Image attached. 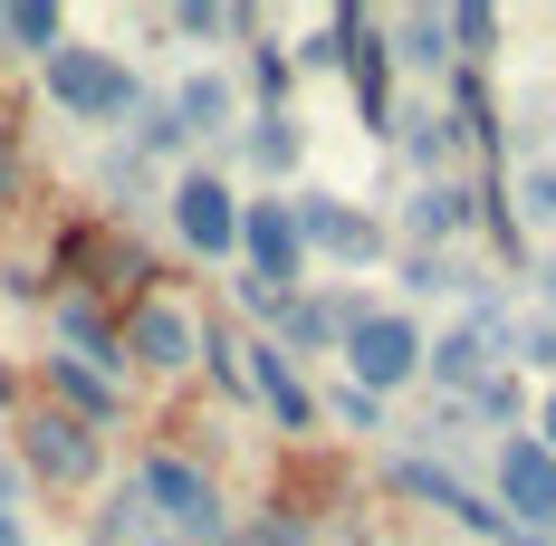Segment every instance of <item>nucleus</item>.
<instances>
[{
	"label": "nucleus",
	"mask_w": 556,
	"mask_h": 546,
	"mask_svg": "<svg viewBox=\"0 0 556 546\" xmlns=\"http://www.w3.org/2000/svg\"><path fill=\"white\" fill-rule=\"evenodd\" d=\"M135 498H144L154 537H173V546H222L230 537V508L212 490V470L182 460V450H144L135 460Z\"/></svg>",
	"instance_id": "nucleus-1"
},
{
	"label": "nucleus",
	"mask_w": 556,
	"mask_h": 546,
	"mask_svg": "<svg viewBox=\"0 0 556 546\" xmlns=\"http://www.w3.org/2000/svg\"><path fill=\"white\" fill-rule=\"evenodd\" d=\"M39 77H49V106L67 115V125H125V115L144 106V77L115 49H77V39H67Z\"/></svg>",
	"instance_id": "nucleus-2"
},
{
	"label": "nucleus",
	"mask_w": 556,
	"mask_h": 546,
	"mask_svg": "<svg viewBox=\"0 0 556 546\" xmlns=\"http://www.w3.org/2000/svg\"><path fill=\"white\" fill-rule=\"evenodd\" d=\"M508 335H518V327H508V307H500V297H490V288H480L460 327L422 335V374L442 383L451 403H470V393H480V383H490V374H508Z\"/></svg>",
	"instance_id": "nucleus-3"
},
{
	"label": "nucleus",
	"mask_w": 556,
	"mask_h": 546,
	"mask_svg": "<svg viewBox=\"0 0 556 546\" xmlns=\"http://www.w3.org/2000/svg\"><path fill=\"white\" fill-rule=\"evenodd\" d=\"M336 365H345V383L355 393H403V383H422V327H413V307H365L355 327H345V345H336Z\"/></svg>",
	"instance_id": "nucleus-4"
},
{
	"label": "nucleus",
	"mask_w": 556,
	"mask_h": 546,
	"mask_svg": "<svg viewBox=\"0 0 556 546\" xmlns=\"http://www.w3.org/2000/svg\"><path fill=\"white\" fill-rule=\"evenodd\" d=\"M29 480H49V490H87L97 470H106V432H87V422H67L58 403H20V450H10Z\"/></svg>",
	"instance_id": "nucleus-5"
},
{
	"label": "nucleus",
	"mask_w": 556,
	"mask_h": 546,
	"mask_svg": "<svg viewBox=\"0 0 556 546\" xmlns=\"http://www.w3.org/2000/svg\"><path fill=\"white\" fill-rule=\"evenodd\" d=\"M164 212H173V240L192 259H240V192H230V173L182 164L173 192H164Z\"/></svg>",
	"instance_id": "nucleus-6"
},
{
	"label": "nucleus",
	"mask_w": 556,
	"mask_h": 546,
	"mask_svg": "<svg viewBox=\"0 0 556 546\" xmlns=\"http://www.w3.org/2000/svg\"><path fill=\"white\" fill-rule=\"evenodd\" d=\"M327 29H336V67H345V87H355V115L375 125V135H393V49H384V20L375 10H327Z\"/></svg>",
	"instance_id": "nucleus-7"
},
{
	"label": "nucleus",
	"mask_w": 556,
	"mask_h": 546,
	"mask_svg": "<svg viewBox=\"0 0 556 546\" xmlns=\"http://www.w3.org/2000/svg\"><path fill=\"white\" fill-rule=\"evenodd\" d=\"M288 212H298L307 259H336V269H375V259H384V220L355 212V202H336V192H288Z\"/></svg>",
	"instance_id": "nucleus-8"
},
{
	"label": "nucleus",
	"mask_w": 556,
	"mask_h": 546,
	"mask_svg": "<svg viewBox=\"0 0 556 546\" xmlns=\"http://www.w3.org/2000/svg\"><path fill=\"white\" fill-rule=\"evenodd\" d=\"M500 518L556 537V450L538 432H500Z\"/></svg>",
	"instance_id": "nucleus-9"
},
{
	"label": "nucleus",
	"mask_w": 556,
	"mask_h": 546,
	"mask_svg": "<svg viewBox=\"0 0 556 546\" xmlns=\"http://www.w3.org/2000/svg\"><path fill=\"white\" fill-rule=\"evenodd\" d=\"M240 269L269 278V288H307V240H298V212L278 202V192H260V202H240Z\"/></svg>",
	"instance_id": "nucleus-10"
},
{
	"label": "nucleus",
	"mask_w": 556,
	"mask_h": 546,
	"mask_svg": "<svg viewBox=\"0 0 556 546\" xmlns=\"http://www.w3.org/2000/svg\"><path fill=\"white\" fill-rule=\"evenodd\" d=\"M125 365H144V374H192L202 365V327H192V307H173V297H135V317H125Z\"/></svg>",
	"instance_id": "nucleus-11"
},
{
	"label": "nucleus",
	"mask_w": 556,
	"mask_h": 546,
	"mask_svg": "<svg viewBox=\"0 0 556 546\" xmlns=\"http://www.w3.org/2000/svg\"><path fill=\"white\" fill-rule=\"evenodd\" d=\"M355 317H365V297H355V288H298V297H288V317H278V335H269V345L288 355V365H298V355H336Z\"/></svg>",
	"instance_id": "nucleus-12"
},
{
	"label": "nucleus",
	"mask_w": 556,
	"mask_h": 546,
	"mask_svg": "<svg viewBox=\"0 0 556 546\" xmlns=\"http://www.w3.org/2000/svg\"><path fill=\"white\" fill-rule=\"evenodd\" d=\"M240 383H250V403L269 412L278 432H317V393H307V374L278 355L269 335H250V345H240Z\"/></svg>",
	"instance_id": "nucleus-13"
},
{
	"label": "nucleus",
	"mask_w": 556,
	"mask_h": 546,
	"mask_svg": "<svg viewBox=\"0 0 556 546\" xmlns=\"http://www.w3.org/2000/svg\"><path fill=\"white\" fill-rule=\"evenodd\" d=\"M49 327H58V355H77V365H97V374H125V335H115V317L97 307V297H77V288H58L49 297Z\"/></svg>",
	"instance_id": "nucleus-14"
},
{
	"label": "nucleus",
	"mask_w": 556,
	"mask_h": 546,
	"mask_svg": "<svg viewBox=\"0 0 556 546\" xmlns=\"http://www.w3.org/2000/svg\"><path fill=\"white\" fill-rule=\"evenodd\" d=\"M49 403L67 422H87V432H115L125 422V383H106L97 365H77V355H49Z\"/></svg>",
	"instance_id": "nucleus-15"
},
{
	"label": "nucleus",
	"mask_w": 556,
	"mask_h": 546,
	"mask_svg": "<svg viewBox=\"0 0 556 546\" xmlns=\"http://www.w3.org/2000/svg\"><path fill=\"white\" fill-rule=\"evenodd\" d=\"M173 125H182V135H230V125H240V87H230L222 67H192V77H173Z\"/></svg>",
	"instance_id": "nucleus-16"
},
{
	"label": "nucleus",
	"mask_w": 556,
	"mask_h": 546,
	"mask_svg": "<svg viewBox=\"0 0 556 546\" xmlns=\"http://www.w3.org/2000/svg\"><path fill=\"white\" fill-rule=\"evenodd\" d=\"M403 230H413V250H442L470 230V182H413V202H403Z\"/></svg>",
	"instance_id": "nucleus-17"
},
{
	"label": "nucleus",
	"mask_w": 556,
	"mask_h": 546,
	"mask_svg": "<svg viewBox=\"0 0 556 546\" xmlns=\"http://www.w3.org/2000/svg\"><path fill=\"white\" fill-rule=\"evenodd\" d=\"M240 164L260 173V182H288V173L307 164V125L298 115H250L240 125Z\"/></svg>",
	"instance_id": "nucleus-18"
},
{
	"label": "nucleus",
	"mask_w": 556,
	"mask_h": 546,
	"mask_svg": "<svg viewBox=\"0 0 556 546\" xmlns=\"http://www.w3.org/2000/svg\"><path fill=\"white\" fill-rule=\"evenodd\" d=\"M0 49L49 67V58L67 49V10H58V0H0Z\"/></svg>",
	"instance_id": "nucleus-19"
},
{
	"label": "nucleus",
	"mask_w": 556,
	"mask_h": 546,
	"mask_svg": "<svg viewBox=\"0 0 556 546\" xmlns=\"http://www.w3.org/2000/svg\"><path fill=\"white\" fill-rule=\"evenodd\" d=\"M393 144H403L413 182H442V164L460 154V135H451V115H442V106H413V115H393Z\"/></svg>",
	"instance_id": "nucleus-20"
},
{
	"label": "nucleus",
	"mask_w": 556,
	"mask_h": 546,
	"mask_svg": "<svg viewBox=\"0 0 556 546\" xmlns=\"http://www.w3.org/2000/svg\"><path fill=\"white\" fill-rule=\"evenodd\" d=\"M384 49L403 58V67H451V29H442V10H403L384 29Z\"/></svg>",
	"instance_id": "nucleus-21"
},
{
	"label": "nucleus",
	"mask_w": 556,
	"mask_h": 546,
	"mask_svg": "<svg viewBox=\"0 0 556 546\" xmlns=\"http://www.w3.org/2000/svg\"><path fill=\"white\" fill-rule=\"evenodd\" d=\"M403 288L413 297H480V278L460 269L451 250H403Z\"/></svg>",
	"instance_id": "nucleus-22"
},
{
	"label": "nucleus",
	"mask_w": 556,
	"mask_h": 546,
	"mask_svg": "<svg viewBox=\"0 0 556 546\" xmlns=\"http://www.w3.org/2000/svg\"><path fill=\"white\" fill-rule=\"evenodd\" d=\"M288 87H298V58L278 39H250V97H260V115H288Z\"/></svg>",
	"instance_id": "nucleus-23"
},
{
	"label": "nucleus",
	"mask_w": 556,
	"mask_h": 546,
	"mask_svg": "<svg viewBox=\"0 0 556 546\" xmlns=\"http://www.w3.org/2000/svg\"><path fill=\"white\" fill-rule=\"evenodd\" d=\"M442 29H451V58H460V67H480V58L500 49V10H490V0H460V10H442Z\"/></svg>",
	"instance_id": "nucleus-24"
},
{
	"label": "nucleus",
	"mask_w": 556,
	"mask_h": 546,
	"mask_svg": "<svg viewBox=\"0 0 556 546\" xmlns=\"http://www.w3.org/2000/svg\"><path fill=\"white\" fill-rule=\"evenodd\" d=\"M125 125H135V164H173V154L192 144V135L173 125V106H164V97H144V106L125 115Z\"/></svg>",
	"instance_id": "nucleus-25"
},
{
	"label": "nucleus",
	"mask_w": 556,
	"mask_h": 546,
	"mask_svg": "<svg viewBox=\"0 0 556 546\" xmlns=\"http://www.w3.org/2000/svg\"><path fill=\"white\" fill-rule=\"evenodd\" d=\"M144 537H154V518H144V498H135V480H125V490L97 508V546H144Z\"/></svg>",
	"instance_id": "nucleus-26"
},
{
	"label": "nucleus",
	"mask_w": 556,
	"mask_h": 546,
	"mask_svg": "<svg viewBox=\"0 0 556 546\" xmlns=\"http://www.w3.org/2000/svg\"><path fill=\"white\" fill-rule=\"evenodd\" d=\"M230 297H240V317H250L260 335H278V317H288V288H269V278L240 269V278H230Z\"/></svg>",
	"instance_id": "nucleus-27"
},
{
	"label": "nucleus",
	"mask_w": 556,
	"mask_h": 546,
	"mask_svg": "<svg viewBox=\"0 0 556 546\" xmlns=\"http://www.w3.org/2000/svg\"><path fill=\"white\" fill-rule=\"evenodd\" d=\"M460 412H480V422H500V432H518V374H490Z\"/></svg>",
	"instance_id": "nucleus-28"
},
{
	"label": "nucleus",
	"mask_w": 556,
	"mask_h": 546,
	"mask_svg": "<svg viewBox=\"0 0 556 546\" xmlns=\"http://www.w3.org/2000/svg\"><path fill=\"white\" fill-rule=\"evenodd\" d=\"M508 365H547L556 374V317H528V327L508 335Z\"/></svg>",
	"instance_id": "nucleus-29"
},
{
	"label": "nucleus",
	"mask_w": 556,
	"mask_h": 546,
	"mask_svg": "<svg viewBox=\"0 0 556 546\" xmlns=\"http://www.w3.org/2000/svg\"><path fill=\"white\" fill-rule=\"evenodd\" d=\"M327 412L345 422V432H384V403H375V393H355V383H336V393H327Z\"/></svg>",
	"instance_id": "nucleus-30"
},
{
	"label": "nucleus",
	"mask_w": 556,
	"mask_h": 546,
	"mask_svg": "<svg viewBox=\"0 0 556 546\" xmlns=\"http://www.w3.org/2000/svg\"><path fill=\"white\" fill-rule=\"evenodd\" d=\"M528 220H556V164H538L518 182V230H528Z\"/></svg>",
	"instance_id": "nucleus-31"
},
{
	"label": "nucleus",
	"mask_w": 556,
	"mask_h": 546,
	"mask_svg": "<svg viewBox=\"0 0 556 546\" xmlns=\"http://www.w3.org/2000/svg\"><path fill=\"white\" fill-rule=\"evenodd\" d=\"M240 537L250 546H307L317 528H307V518H260V528H240Z\"/></svg>",
	"instance_id": "nucleus-32"
},
{
	"label": "nucleus",
	"mask_w": 556,
	"mask_h": 546,
	"mask_svg": "<svg viewBox=\"0 0 556 546\" xmlns=\"http://www.w3.org/2000/svg\"><path fill=\"white\" fill-rule=\"evenodd\" d=\"M0 297H10V307H39V297H49V278H39V269H0Z\"/></svg>",
	"instance_id": "nucleus-33"
},
{
	"label": "nucleus",
	"mask_w": 556,
	"mask_h": 546,
	"mask_svg": "<svg viewBox=\"0 0 556 546\" xmlns=\"http://www.w3.org/2000/svg\"><path fill=\"white\" fill-rule=\"evenodd\" d=\"M20 490H29V470H20V460H0V518H20Z\"/></svg>",
	"instance_id": "nucleus-34"
},
{
	"label": "nucleus",
	"mask_w": 556,
	"mask_h": 546,
	"mask_svg": "<svg viewBox=\"0 0 556 546\" xmlns=\"http://www.w3.org/2000/svg\"><path fill=\"white\" fill-rule=\"evenodd\" d=\"M538 441L556 450V383H547V403H538Z\"/></svg>",
	"instance_id": "nucleus-35"
},
{
	"label": "nucleus",
	"mask_w": 556,
	"mask_h": 546,
	"mask_svg": "<svg viewBox=\"0 0 556 546\" xmlns=\"http://www.w3.org/2000/svg\"><path fill=\"white\" fill-rule=\"evenodd\" d=\"M538 297H547V317H556V259H538Z\"/></svg>",
	"instance_id": "nucleus-36"
},
{
	"label": "nucleus",
	"mask_w": 556,
	"mask_h": 546,
	"mask_svg": "<svg viewBox=\"0 0 556 546\" xmlns=\"http://www.w3.org/2000/svg\"><path fill=\"white\" fill-rule=\"evenodd\" d=\"M0 546H29V518H0Z\"/></svg>",
	"instance_id": "nucleus-37"
},
{
	"label": "nucleus",
	"mask_w": 556,
	"mask_h": 546,
	"mask_svg": "<svg viewBox=\"0 0 556 546\" xmlns=\"http://www.w3.org/2000/svg\"><path fill=\"white\" fill-rule=\"evenodd\" d=\"M0 403H20V374H10V365H0Z\"/></svg>",
	"instance_id": "nucleus-38"
},
{
	"label": "nucleus",
	"mask_w": 556,
	"mask_h": 546,
	"mask_svg": "<svg viewBox=\"0 0 556 546\" xmlns=\"http://www.w3.org/2000/svg\"><path fill=\"white\" fill-rule=\"evenodd\" d=\"M144 546H173V537H144Z\"/></svg>",
	"instance_id": "nucleus-39"
},
{
	"label": "nucleus",
	"mask_w": 556,
	"mask_h": 546,
	"mask_svg": "<svg viewBox=\"0 0 556 546\" xmlns=\"http://www.w3.org/2000/svg\"><path fill=\"white\" fill-rule=\"evenodd\" d=\"M222 546H250V537H222Z\"/></svg>",
	"instance_id": "nucleus-40"
}]
</instances>
